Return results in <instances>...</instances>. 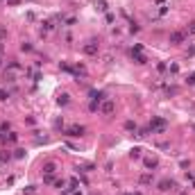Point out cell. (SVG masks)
<instances>
[{
  "instance_id": "cell-1",
  "label": "cell",
  "mask_w": 195,
  "mask_h": 195,
  "mask_svg": "<svg viewBox=\"0 0 195 195\" xmlns=\"http://www.w3.org/2000/svg\"><path fill=\"white\" fill-rule=\"evenodd\" d=\"M166 127H168V123L164 118H152L150 120V132H166Z\"/></svg>"
},
{
  "instance_id": "cell-2",
  "label": "cell",
  "mask_w": 195,
  "mask_h": 195,
  "mask_svg": "<svg viewBox=\"0 0 195 195\" xmlns=\"http://www.w3.org/2000/svg\"><path fill=\"white\" fill-rule=\"evenodd\" d=\"M175 186H177V184H175V179H164V182H159V190H164V193H166V190H175Z\"/></svg>"
},
{
  "instance_id": "cell-3",
  "label": "cell",
  "mask_w": 195,
  "mask_h": 195,
  "mask_svg": "<svg viewBox=\"0 0 195 195\" xmlns=\"http://www.w3.org/2000/svg\"><path fill=\"white\" fill-rule=\"evenodd\" d=\"M82 50H84V55H98V43L95 41H88Z\"/></svg>"
},
{
  "instance_id": "cell-4",
  "label": "cell",
  "mask_w": 195,
  "mask_h": 195,
  "mask_svg": "<svg viewBox=\"0 0 195 195\" xmlns=\"http://www.w3.org/2000/svg\"><path fill=\"white\" fill-rule=\"evenodd\" d=\"M68 136H82V134H84V127H82V125H73V127H68Z\"/></svg>"
},
{
  "instance_id": "cell-5",
  "label": "cell",
  "mask_w": 195,
  "mask_h": 195,
  "mask_svg": "<svg viewBox=\"0 0 195 195\" xmlns=\"http://www.w3.org/2000/svg\"><path fill=\"white\" fill-rule=\"evenodd\" d=\"M170 43H172V46L184 43V34H182V32H172V34H170Z\"/></svg>"
},
{
  "instance_id": "cell-6",
  "label": "cell",
  "mask_w": 195,
  "mask_h": 195,
  "mask_svg": "<svg viewBox=\"0 0 195 195\" xmlns=\"http://www.w3.org/2000/svg\"><path fill=\"white\" fill-rule=\"evenodd\" d=\"M113 109H116V104H113L111 100H109V102H104V104H102V113H107V116H109V113H113Z\"/></svg>"
},
{
  "instance_id": "cell-7",
  "label": "cell",
  "mask_w": 195,
  "mask_h": 195,
  "mask_svg": "<svg viewBox=\"0 0 195 195\" xmlns=\"http://www.w3.org/2000/svg\"><path fill=\"white\" fill-rule=\"evenodd\" d=\"M88 98H91V100H95V102H100V100L104 98V93H102V91H88Z\"/></svg>"
},
{
  "instance_id": "cell-8",
  "label": "cell",
  "mask_w": 195,
  "mask_h": 195,
  "mask_svg": "<svg viewBox=\"0 0 195 195\" xmlns=\"http://www.w3.org/2000/svg\"><path fill=\"white\" fill-rule=\"evenodd\" d=\"M132 57H134V62L139 64V66H143V64H145V62H148V59H145V57H143V55H141V52H132Z\"/></svg>"
},
{
  "instance_id": "cell-9",
  "label": "cell",
  "mask_w": 195,
  "mask_h": 195,
  "mask_svg": "<svg viewBox=\"0 0 195 195\" xmlns=\"http://www.w3.org/2000/svg\"><path fill=\"white\" fill-rule=\"evenodd\" d=\"M55 168H57L55 164H46V166H43V172H46V175H52V172H55Z\"/></svg>"
},
{
  "instance_id": "cell-10",
  "label": "cell",
  "mask_w": 195,
  "mask_h": 195,
  "mask_svg": "<svg viewBox=\"0 0 195 195\" xmlns=\"http://www.w3.org/2000/svg\"><path fill=\"white\" fill-rule=\"evenodd\" d=\"M145 168H148V170L157 168V159H145Z\"/></svg>"
},
{
  "instance_id": "cell-11",
  "label": "cell",
  "mask_w": 195,
  "mask_h": 195,
  "mask_svg": "<svg viewBox=\"0 0 195 195\" xmlns=\"http://www.w3.org/2000/svg\"><path fill=\"white\" fill-rule=\"evenodd\" d=\"M129 157H132V159H139V157H141V148H132Z\"/></svg>"
},
{
  "instance_id": "cell-12",
  "label": "cell",
  "mask_w": 195,
  "mask_h": 195,
  "mask_svg": "<svg viewBox=\"0 0 195 195\" xmlns=\"http://www.w3.org/2000/svg\"><path fill=\"white\" fill-rule=\"evenodd\" d=\"M141 184H152V177H150V175H141Z\"/></svg>"
},
{
  "instance_id": "cell-13",
  "label": "cell",
  "mask_w": 195,
  "mask_h": 195,
  "mask_svg": "<svg viewBox=\"0 0 195 195\" xmlns=\"http://www.w3.org/2000/svg\"><path fill=\"white\" fill-rule=\"evenodd\" d=\"M59 104H68V93H62V95H59Z\"/></svg>"
},
{
  "instance_id": "cell-14",
  "label": "cell",
  "mask_w": 195,
  "mask_h": 195,
  "mask_svg": "<svg viewBox=\"0 0 195 195\" xmlns=\"http://www.w3.org/2000/svg\"><path fill=\"white\" fill-rule=\"evenodd\" d=\"M125 129H129V132L136 129V123H134V120H127V123H125Z\"/></svg>"
},
{
  "instance_id": "cell-15",
  "label": "cell",
  "mask_w": 195,
  "mask_h": 195,
  "mask_svg": "<svg viewBox=\"0 0 195 195\" xmlns=\"http://www.w3.org/2000/svg\"><path fill=\"white\" fill-rule=\"evenodd\" d=\"M95 7H98L100 11H104V9H107V2H104V0H100V2H95Z\"/></svg>"
},
{
  "instance_id": "cell-16",
  "label": "cell",
  "mask_w": 195,
  "mask_h": 195,
  "mask_svg": "<svg viewBox=\"0 0 195 195\" xmlns=\"http://www.w3.org/2000/svg\"><path fill=\"white\" fill-rule=\"evenodd\" d=\"M98 107H100V102H95V100H91V104H88V109H91V111H98Z\"/></svg>"
},
{
  "instance_id": "cell-17",
  "label": "cell",
  "mask_w": 195,
  "mask_h": 195,
  "mask_svg": "<svg viewBox=\"0 0 195 195\" xmlns=\"http://www.w3.org/2000/svg\"><path fill=\"white\" fill-rule=\"evenodd\" d=\"M14 157H16V159H23V157H25V150H16Z\"/></svg>"
},
{
  "instance_id": "cell-18",
  "label": "cell",
  "mask_w": 195,
  "mask_h": 195,
  "mask_svg": "<svg viewBox=\"0 0 195 195\" xmlns=\"http://www.w3.org/2000/svg\"><path fill=\"white\" fill-rule=\"evenodd\" d=\"M21 50H23V52H32V46H30V43H23Z\"/></svg>"
},
{
  "instance_id": "cell-19",
  "label": "cell",
  "mask_w": 195,
  "mask_h": 195,
  "mask_svg": "<svg viewBox=\"0 0 195 195\" xmlns=\"http://www.w3.org/2000/svg\"><path fill=\"white\" fill-rule=\"evenodd\" d=\"M186 82H188V84H195V73H190V75L186 77Z\"/></svg>"
},
{
  "instance_id": "cell-20",
  "label": "cell",
  "mask_w": 195,
  "mask_h": 195,
  "mask_svg": "<svg viewBox=\"0 0 195 195\" xmlns=\"http://www.w3.org/2000/svg\"><path fill=\"white\" fill-rule=\"evenodd\" d=\"M36 186H27V188H23V193H34Z\"/></svg>"
},
{
  "instance_id": "cell-21",
  "label": "cell",
  "mask_w": 195,
  "mask_h": 195,
  "mask_svg": "<svg viewBox=\"0 0 195 195\" xmlns=\"http://www.w3.org/2000/svg\"><path fill=\"white\" fill-rule=\"evenodd\" d=\"M9 98V93H5V91H0V100H7Z\"/></svg>"
},
{
  "instance_id": "cell-22",
  "label": "cell",
  "mask_w": 195,
  "mask_h": 195,
  "mask_svg": "<svg viewBox=\"0 0 195 195\" xmlns=\"http://www.w3.org/2000/svg\"><path fill=\"white\" fill-rule=\"evenodd\" d=\"M188 32H190V34H195V23H190V27H188Z\"/></svg>"
},
{
  "instance_id": "cell-23",
  "label": "cell",
  "mask_w": 195,
  "mask_h": 195,
  "mask_svg": "<svg viewBox=\"0 0 195 195\" xmlns=\"http://www.w3.org/2000/svg\"><path fill=\"white\" fill-rule=\"evenodd\" d=\"M193 129H195V123H193Z\"/></svg>"
},
{
  "instance_id": "cell-24",
  "label": "cell",
  "mask_w": 195,
  "mask_h": 195,
  "mask_svg": "<svg viewBox=\"0 0 195 195\" xmlns=\"http://www.w3.org/2000/svg\"><path fill=\"white\" fill-rule=\"evenodd\" d=\"M0 64H2V59H0Z\"/></svg>"
}]
</instances>
